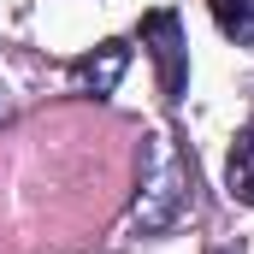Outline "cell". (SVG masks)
<instances>
[{"label":"cell","mask_w":254,"mask_h":254,"mask_svg":"<svg viewBox=\"0 0 254 254\" xmlns=\"http://www.w3.org/2000/svg\"><path fill=\"white\" fill-rule=\"evenodd\" d=\"M142 48L154 54V71H160V95L178 101L184 83H190V48H184V24L172 6H154L142 12Z\"/></svg>","instance_id":"2"},{"label":"cell","mask_w":254,"mask_h":254,"mask_svg":"<svg viewBox=\"0 0 254 254\" xmlns=\"http://www.w3.org/2000/svg\"><path fill=\"white\" fill-rule=\"evenodd\" d=\"M125 65H130V48H125V42H101L95 54L71 60V83H77L83 95H113L119 77H125Z\"/></svg>","instance_id":"3"},{"label":"cell","mask_w":254,"mask_h":254,"mask_svg":"<svg viewBox=\"0 0 254 254\" xmlns=\"http://www.w3.org/2000/svg\"><path fill=\"white\" fill-rule=\"evenodd\" d=\"M6 113H12V101H6V89H0V125H6Z\"/></svg>","instance_id":"6"},{"label":"cell","mask_w":254,"mask_h":254,"mask_svg":"<svg viewBox=\"0 0 254 254\" xmlns=\"http://www.w3.org/2000/svg\"><path fill=\"white\" fill-rule=\"evenodd\" d=\"M190 190H195V166L178 160V154H160L154 172H148V190L136 201V225L142 231H172L190 207Z\"/></svg>","instance_id":"1"},{"label":"cell","mask_w":254,"mask_h":254,"mask_svg":"<svg viewBox=\"0 0 254 254\" xmlns=\"http://www.w3.org/2000/svg\"><path fill=\"white\" fill-rule=\"evenodd\" d=\"M225 190L237 195L243 207H254V130H243L231 142V160H225Z\"/></svg>","instance_id":"4"},{"label":"cell","mask_w":254,"mask_h":254,"mask_svg":"<svg viewBox=\"0 0 254 254\" xmlns=\"http://www.w3.org/2000/svg\"><path fill=\"white\" fill-rule=\"evenodd\" d=\"M207 6H213V24L231 42H243V48L254 42V0H207Z\"/></svg>","instance_id":"5"}]
</instances>
